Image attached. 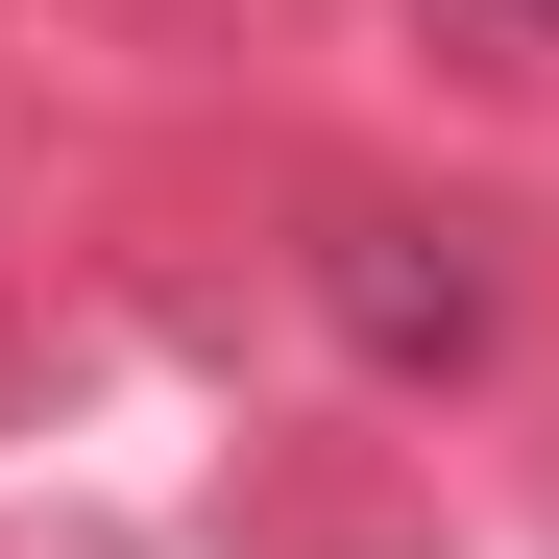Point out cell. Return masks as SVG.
I'll use <instances>...</instances> for the list:
<instances>
[{"instance_id":"1","label":"cell","mask_w":559,"mask_h":559,"mask_svg":"<svg viewBox=\"0 0 559 559\" xmlns=\"http://www.w3.org/2000/svg\"><path fill=\"white\" fill-rule=\"evenodd\" d=\"M341 317L390 365H462V341H487V293H462V267H390V243H341Z\"/></svg>"},{"instance_id":"2","label":"cell","mask_w":559,"mask_h":559,"mask_svg":"<svg viewBox=\"0 0 559 559\" xmlns=\"http://www.w3.org/2000/svg\"><path fill=\"white\" fill-rule=\"evenodd\" d=\"M511 25H559V0H511Z\"/></svg>"}]
</instances>
